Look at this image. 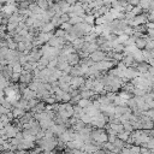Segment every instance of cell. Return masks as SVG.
Listing matches in <instances>:
<instances>
[{
    "mask_svg": "<svg viewBox=\"0 0 154 154\" xmlns=\"http://www.w3.org/2000/svg\"><path fill=\"white\" fill-rule=\"evenodd\" d=\"M45 108H46V106H45V103L43 102H38L31 111L34 112V113H41V112H43L45 111Z\"/></svg>",
    "mask_w": 154,
    "mask_h": 154,
    "instance_id": "obj_20",
    "label": "cell"
},
{
    "mask_svg": "<svg viewBox=\"0 0 154 154\" xmlns=\"http://www.w3.org/2000/svg\"><path fill=\"white\" fill-rule=\"evenodd\" d=\"M79 119H81L84 124H90V123H91V120H93V117H91L89 113H84Z\"/></svg>",
    "mask_w": 154,
    "mask_h": 154,
    "instance_id": "obj_21",
    "label": "cell"
},
{
    "mask_svg": "<svg viewBox=\"0 0 154 154\" xmlns=\"http://www.w3.org/2000/svg\"><path fill=\"white\" fill-rule=\"evenodd\" d=\"M118 96H120L123 100H125V101H128L129 99H131V93H129V91H125V90H123V91H120L119 94H118Z\"/></svg>",
    "mask_w": 154,
    "mask_h": 154,
    "instance_id": "obj_23",
    "label": "cell"
},
{
    "mask_svg": "<svg viewBox=\"0 0 154 154\" xmlns=\"http://www.w3.org/2000/svg\"><path fill=\"white\" fill-rule=\"evenodd\" d=\"M119 154H131V153H130V148H129V147H124V148L119 152Z\"/></svg>",
    "mask_w": 154,
    "mask_h": 154,
    "instance_id": "obj_30",
    "label": "cell"
},
{
    "mask_svg": "<svg viewBox=\"0 0 154 154\" xmlns=\"http://www.w3.org/2000/svg\"><path fill=\"white\" fill-rule=\"evenodd\" d=\"M143 114H144V116H147L149 119L154 120V108H149V109H148V111H146Z\"/></svg>",
    "mask_w": 154,
    "mask_h": 154,
    "instance_id": "obj_27",
    "label": "cell"
},
{
    "mask_svg": "<svg viewBox=\"0 0 154 154\" xmlns=\"http://www.w3.org/2000/svg\"><path fill=\"white\" fill-rule=\"evenodd\" d=\"M37 144L38 147L41 148V150H48V152H52L57 144H58V140H55L54 137H43L41 140L37 141Z\"/></svg>",
    "mask_w": 154,
    "mask_h": 154,
    "instance_id": "obj_1",
    "label": "cell"
},
{
    "mask_svg": "<svg viewBox=\"0 0 154 154\" xmlns=\"http://www.w3.org/2000/svg\"><path fill=\"white\" fill-rule=\"evenodd\" d=\"M12 114H13V118H18V119H20V118L25 114V111H24V109H22V108L14 107V108L12 109Z\"/></svg>",
    "mask_w": 154,
    "mask_h": 154,
    "instance_id": "obj_12",
    "label": "cell"
},
{
    "mask_svg": "<svg viewBox=\"0 0 154 154\" xmlns=\"http://www.w3.org/2000/svg\"><path fill=\"white\" fill-rule=\"evenodd\" d=\"M12 70H13V73H18V75H22V72H23V65L18 61V63H16L13 66H12Z\"/></svg>",
    "mask_w": 154,
    "mask_h": 154,
    "instance_id": "obj_19",
    "label": "cell"
},
{
    "mask_svg": "<svg viewBox=\"0 0 154 154\" xmlns=\"http://www.w3.org/2000/svg\"><path fill=\"white\" fill-rule=\"evenodd\" d=\"M89 58H90L94 63H99V61H102V60L108 59V58H107V53H105V52H102V51H100V49H97L96 52L91 53V54L89 55Z\"/></svg>",
    "mask_w": 154,
    "mask_h": 154,
    "instance_id": "obj_4",
    "label": "cell"
},
{
    "mask_svg": "<svg viewBox=\"0 0 154 154\" xmlns=\"http://www.w3.org/2000/svg\"><path fill=\"white\" fill-rule=\"evenodd\" d=\"M81 108H88V107H90L91 105H93V102L90 101V99H83V97H81V100L78 101V103H77Z\"/></svg>",
    "mask_w": 154,
    "mask_h": 154,
    "instance_id": "obj_11",
    "label": "cell"
},
{
    "mask_svg": "<svg viewBox=\"0 0 154 154\" xmlns=\"http://www.w3.org/2000/svg\"><path fill=\"white\" fill-rule=\"evenodd\" d=\"M146 43H147V38H144V37H135V46L138 49L146 48Z\"/></svg>",
    "mask_w": 154,
    "mask_h": 154,
    "instance_id": "obj_10",
    "label": "cell"
},
{
    "mask_svg": "<svg viewBox=\"0 0 154 154\" xmlns=\"http://www.w3.org/2000/svg\"><path fill=\"white\" fill-rule=\"evenodd\" d=\"M1 12H2V5L0 4V13H1Z\"/></svg>",
    "mask_w": 154,
    "mask_h": 154,
    "instance_id": "obj_33",
    "label": "cell"
},
{
    "mask_svg": "<svg viewBox=\"0 0 154 154\" xmlns=\"http://www.w3.org/2000/svg\"><path fill=\"white\" fill-rule=\"evenodd\" d=\"M95 16L94 14H91V13H88V14H85L84 16V22L87 23V24H89V25H93V24H95Z\"/></svg>",
    "mask_w": 154,
    "mask_h": 154,
    "instance_id": "obj_16",
    "label": "cell"
},
{
    "mask_svg": "<svg viewBox=\"0 0 154 154\" xmlns=\"http://www.w3.org/2000/svg\"><path fill=\"white\" fill-rule=\"evenodd\" d=\"M67 63H69L71 66H76V65L79 63V55H78L77 53L69 54V55H67Z\"/></svg>",
    "mask_w": 154,
    "mask_h": 154,
    "instance_id": "obj_8",
    "label": "cell"
},
{
    "mask_svg": "<svg viewBox=\"0 0 154 154\" xmlns=\"http://www.w3.org/2000/svg\"><path fill=\"white\" fill-rule=\"evenodd\" d=\"M130 135H131V132H129V131H126V130H123L122 132H119V134L117 135V137H118L119 140H122L123 142H128V140L130 138Z\"/></svg>",
    "mask_w": 154,
    "mask_h": 154,
    "instance_id": "obj_13",
    "label": "cell"
},
{
    "mask_svg": "<svg viewBox=\"0 0 154 154\" xmlns=\"http://www.w3.org/2000/svg\"><path fill=\"white\" fill-rule=\"evenodd\" d=\"M35 147V144H34V142L32 141H28V140H22L20 142H19V144L17 146V149L18 150H29V149H32Z\"/></svg>",
    "mask_w": 154,
    "mask_h": 154,
    "instance_id": "obj_7",
    "label": "cell"
},
{
    "mask_svg": "<svg viewBox=\"0 0 154 154\" xmlns=\"http://www.w3.org/2000/svg\"><path fill=\"white\" fill-rule=\"evenodd\" d=\"M85 83V79L82 77V76H76V77H72L71 81H70V85L72 89H77V88H81L83 87Z\"/></svg>",
    "mask_w": 154,
    "mask_h": 154,
    "instance_id": "obj_5",
    "label": "cell"
},
{
    "mask_svg": "<svg viewBox=\"0 0 154 154\" xmlns=\"http://www.w3.org/2000/svg\"><path fill=\"white\" fill-rule=\"evenodd\" d=\"M2 19H4V16L0 14V25H2Z\"/></svg>",
    "mask_w": 154,
    "mask_h": 154,
    "instance_id": "obj_32",
    "label": "cell"
},
{
    "mask_svg": "<svg viewBox=\"0 0 154 154\" xmlns=\"http://www.w3.org/2000/svg\"><path fill=\"white\" fill-rule=\"evenodd\" d=\"M19 77H20V75H18V73H13V75L11 76V78H10V81L13 82V83H17V82H19Z\"/></svg>",
    "mask_w": 154,
    "mask_h": 154,
    "instance_id": "obj_29",
    "label": "cell"
},
{
    "mask_svg": "<svg viewBox=\"0 0 154 154\" xmlns=\"http://www.w3.org/2000/svg\"><path fill=\"white\" fill-rule=\"evenodd\" d=\"M130 153L131 154H141V147L135 144V146H130Z\"/></svg>",
    "mask_w": 154,
    "mask_h": 154,
    "instance_id": "obj_25",
    "label": "cell"
},
{
    "mask_svg": "<svg viewBox=\"0 0 154 154\" xmlns=\"http://www.w3.org/2000/svg\"><path fill=\"white\" fill-rule=\"evenodd\" d=\"M117 61L114 60H109V59H106V60H102V61H99V63H94V67L97 70V71H108L113 67V65L116 64Z\"/></svg>",
    "mask_w": 154,
    "mask_h": 154,
    "instance_id": "obj_3",
    "label": "cell"
},
{
    "mask_svg": "<svg viewBox=\"0 0 154 154\" xmlns=\"http://www.w3.org/2000/svg\"><path fill=\"white\" fill-rule=\"evenodd\" d=\"M153 122H154V120H153Z\"/></svg>",
    "mask_w": 154,
    "mask_h": 154,
    "instance_id": "obj_34",
    "label": "cell"
},
{
    "mask_svg": "<svg viewBox=\"0 0 154 154\" xmlns=\"http://www.w3.org/2000/svg\"><path fill=\"white\" fill-rule=\"evenodd\" d=\"M35 2H36V5H37L40 8H42L43 11H47V10H48V7H49L48 0H36Z\"/></svg>",
    "mask_w": 154,
    "mask_h": 154,
    "instance_id": "obj_15",
    "label": "cell"
},
{
    "mask_svg": "<svg viewBox=\"0 0 154 154\" xmlns=\"http://www.w3.org/2000/svg\"><path fill=\"white\" fill-rule=\"evenodd\" d=\"M91 138H93V141L95 142V143H97L99 146L100 144H102V143H106V142H108V135H107V132L103 130V129H95V130H93V132H91Z\"/></svg>",
    "mask_w": 154,
    "mask_h": 154,
    "instance_id": "obj_2",
    "label": "cell"
},
{
    "mask_svg": "<svg viewBox=\"0 0 154 154\" xmlns=\"http://www.w3.org/2000/svg\"><path fill=\"white\" fill-rule=\"evenodd\" d=\"M132 94H135V96L144 97V95L147 94V91H146V90H143V89H140V88H135V89H134V91H132Z\"/></svg>",
    "mask_w": 154,
    "mask_h": 154,
    "instance_id": "obj_22",
    "label": "cell"
},
{
    "mask_svg": "<svg viewBox=\"0 0 154 154\" xmlns=\"http://www.w3.org/2000/svg\"><path fill=\"white\" fill-rule=\"evenodd\" d=\"M81 97H83V99H90L91 96H94V91L93 90H90V89H87V90H81Z\"/></svg>",
    "mask_w": 154,
    "mask_h": 154,
    "instance_id": "obj_18",
    "label": "cell"
},
{
    "mask_svg": "<svg viewBox=\"0 0 154 154\" xmlns=\"http://www.w3.org/2000/svg\"><path fill=\"white\" fill-rule=\"evenodd\" d=\"M65 35H66V31L63 30V29H58V30H55V32H54V36L60 37V38H64Z\"/></svg>",
    "mask_w": 154,
    "mask_h": 154,
    "instance_id": "obj_26",
    "label": "cell"
},
{
    "mask_svg": "<svg viewBox=\"0 0 154 154\" xmlns=\"http://www.w3.org/2000/svg\"><path fill=\"white\" fill-rule=\"evenodd\" d=\"M153 0H140V6L141 8H149L152 5Z\"/></svg>",
    "mask_w": 154,
    "mask_h": 154,
    "instance_id": "obj_24",
    "label": "cell"
},
{
    "mask_svg": "<svg viewBox=\"0 0 154 154\" xmlns=\"http://www.w3.org/2000/svg\"><path fill=\"white\" fill-rule=\"evenodd\" d=\"M148 73H149L152 77H154V66H149V69H148Z\"/></svg>",
    "mask_w": 154,
    "mask_h": 154,
    "instance_id": "obj_31",
    "label": "cell"
},
{
    "mask_svg": "<svg viewBox=\"0 0 154 154\" xmlns=\"http://www.w3.org/2000/svg\"><path fill=\"white\" fill-rule=\"evenodd\" d=\"M146 22H147V17H146L144 14H138V16H135L134 19L129 20L128 24H130V25H132V26H140V25L144 24Z\"/></svg>",
    "mask_w": 154,
    "mask_h": 154,
    "instance_id": "obj_6",
    "label": "cell"
},
{
    "mask_svg": "<svg viewBox=\"0 0 154 154\" xmlns=\"http://www.w3.org/2000/svg\"><path fill=\"white\" fill-rule=\"evenodd\" d=\"M108 125H109L108 128H109V129H112L114 132H117V135L124 130V126H123V124H122V123H109Z\"/></svg>",
    "mask_w": 154,
    "mask_h": 154,
    "instance_id": "obj_9",
    "label": "cell"
},
{
    "mask_svg": "<svg viewBox=\"0 0 154 154\" xmlns=\"http://www.w3.org/2000/svg\"><path fill=\"white\" fill-rule=\"evenodd\" d=\"M54 29H55V26L53 25L52 22H49V23H46V24L41 28V32H52Z\"/></svg>",
    "mask_w": 154,
    "mask_h": 154,
    "instance_id": "obj_14",
    "label": "cell"
},
{
    "mask_svg": "<svg viewBox=\"0 0 154 154\" xmlns=\"http://www.w3.org/2000/svg\"><path fill=\"white\" fill-rule=\"evenodd\" d=\"M129 37H130L129 35H126V34H122V35H118V37H117L116 40H117V42L120 43V45H126Z\"/></svg>",
    "mask_w": 154,
    "mask_h": 154,
    "instance_id": "obj_17",
    "label": "cell"
},
{
    "mask_svg": "<svg viewBox=\"0 0 154 154\" xmlns=\"http://www.w3.org/2000/svg\"><path fill=\"white\" fill-rule=\"evenodd\" d=\"M45 101L47 102V105H53V103H54V102H55L57 100H55V97H54V94H53V95L48 96V97H47V99H46Z\"/></svg>",
    "mask_w": 154,
    "mask_h": 154,
    "instance_id": "obj_28",
    "label": "cell"
}]
</instances>
